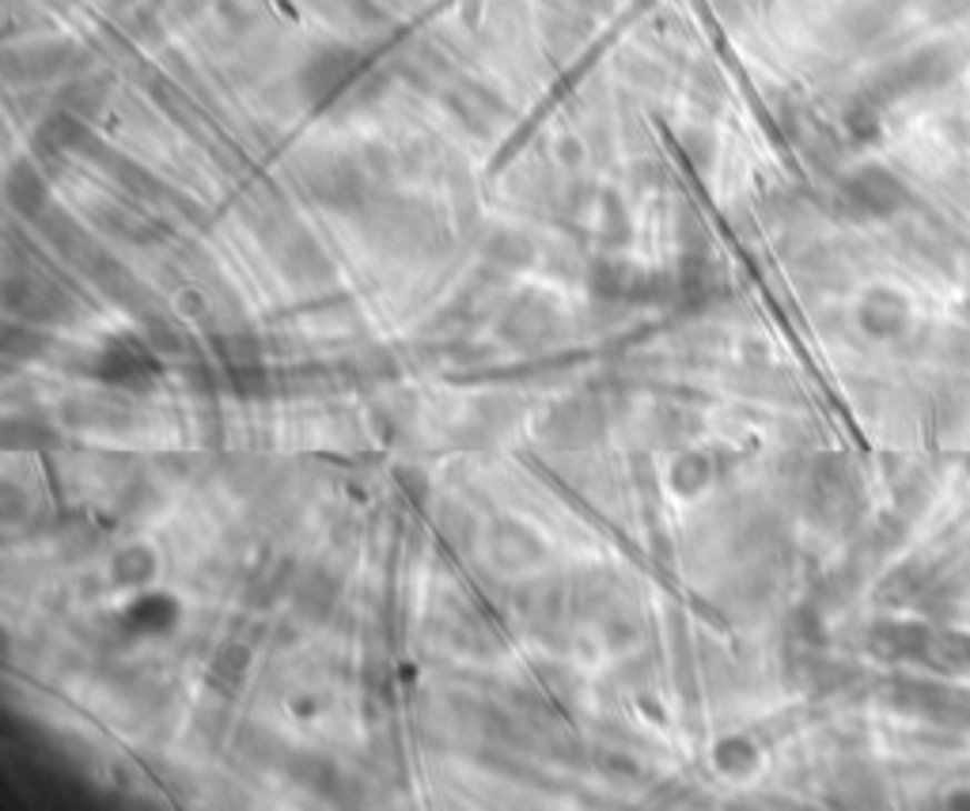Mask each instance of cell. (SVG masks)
Here are the masks:
<instances>
[{
  "mask_svg": "<svg viewBox=\"0 0 970 811\" xmlns=\"http://www.w3.org/2000/svg\"><path fill=\"white\" fill-rule=\"evenodd\" d=\"M156 573V558L144 547H129L114 558V580L118 584H148Z\"/></svg>",
  "mask_w": 970,
  "mask_h": 811,
  "instance_id": "cell-7",
  "label": "cell"
},
{
  "mask_svg": "<svg viewBox=\"0 0 970 811\" xmlns=\"http://www.w3.org/2000/svg\"><path fill=\"white\" fill-rule=\"evenodd\" d=\"M247 663H251V652H247L243 644H232V641L220 644L209 660V683L217 690H224V694H232V690L243 683Z\"/></svg>",
  "mask_w": 970,
  "mask_h": 811,
  "instance_id": "cell-5",
  "label": "cell"
},
{
  "mask_svg": "<svg viewBox=\"0 0 970 811\" xmlns=\"http://www.w3.org/2000/svg\"><path fill=\"white\" fill-rule=\"evenodd\" d=\"M754 762V748L747 740H728V743H720L717 748V767L720 770H732V773H739V770H747Z\"/></svg>",
  "mask_w": 970,
  "mask_h": 811,
  "instance_id": "cell-9",
  "label": "cell"
},
{
  "mask_svg": "<svg viewBox=\"0 0 970 811\" xmlns=\"http://www.w3.org/2000/svg\"><path fill=\"white\" fill-rule=\"evenodd\" d=\"M96 376L118 387H144L156 376V357L152 346L137 342V338H118L110 342L96 361Z\"/></svg>",
  "mask_w": 970,
  "mask_h": 811,
  "instance_id": "cell-1",
  "label": "cell"
},
{
  "mask_svg": "<svg viewBox=\"0 0 970 811\" xmlns=\"http://www.w3.org/2000/svg\"><path fill=\"white\" fill-rule=\"evenodd\" d=\"M553 327H558L553 303L547 297H539V292H523V297L508 308L501 334L516 346H539L553 334Z\"/></svg>",
  "mask_w": 970,
  "mask_h": 811,
  "instance_id": "cell-3",
  "label": "cell"
},
{
  "mask_svg": "<svg viewBox=\"0 0 970 811\" xmlns=\"http://www.w3.org/2000/svg\"><path fill=\"white\" fill-rule=\"evenodd\" d=\"M126 622L137 625V630H152V633L168 630V625H174V599H168V595H148V599H141V603L129 607Z\"/></svg>",
  "mask_w": 970,
  "mask_h": 811,
  "instance_id": "cell-6",
  "label": "cell"
},
{
  "mask_svg": "<svg viewBox=\"0 0 970 811\" xmlns=\"http://www.w3.org/2000/svg\"><path fill=\"white\" fill-rule=\"evenodd\" d=\"M709 459L706 455H682L676 467H671V485H676V493H698L709 485Z\"/></svg>",
  "mask_w": 970,
  "mask_h": 811,
  "instance_id": "cell-8",
  "label": "cell"
},
{
  "mask_svg": "<svg viewBox=\"0 0 970 811\" xmlns=\"http://www.w3.org/2000/svg\"><path fill=\"white\" fill-rule=\"evenodd\" d=\"M599 429H603V413L596 402H561L542 421V437L553 448H584L599 437Z\"/></svg>",
  "mask_w": 970,
  "mask_h": 811,
  "instance_id": "cell-2",
  "label": "cell"
},
{
  "mask_svg": "<svg viewBox=\"0 0 970 811\" xmlns=\"http://www.w3.org/2000/svg\"><path fill=\"white\" fill-rule=\"evenodd\" d=\"M4 300L12 311H20L27 319H58L72 308L69 297L46 278H12L4 289Z\"/></svg>",
  "mask_w": 970,
  "mask_h": 811,
  "instance_id": "cell-4",
  "label": "cell"
}]
</instances>
